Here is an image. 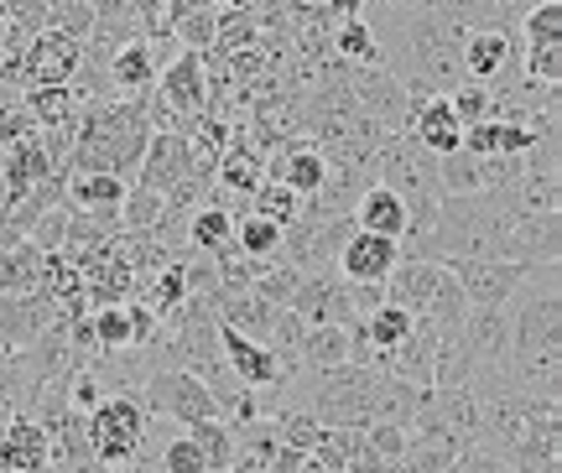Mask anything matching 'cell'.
Here are the masks:
<instances>
[{
    "label": "cell",
    "instance_id": "cell-18",
    "mask_svg": "<svg viewBox=\"0 0 562 473\" xmlns=\"http://www.w3.org/2000/svg\"><path fill=\"white\" fill-rule=\"evenodd\" d=\"M26 110L37 120L42 131H74L83 115V99L68 89V83H53V89H26Z\"/></svg>",
    "mask_w": 562,
    "mask_h": 473
},
{
    "label": "cell",
    "instance_id": "cell-29",
    "mask_svg": "<svg viewBox=\"0 0 562 473\" xmlns=\"http://www.w3.org/2000/svg\"><path fill=\"white\" fill-rule=\"evenodd\" d=\"M516 42H562V0H537L521 21H516Z\"/></svg>",
    "mask_w": 562,
    "mask_h": 473
},
{
    "label": "cell",
    "instance_id": "cell-3",
    "mask_svg": "<svg viewBox=\"0 0 562 473\" xmlns=\"http://www.w3.org/2000/svg\"><path fill=\"white\" fill-rule=\"evenodd\" d=\"M89 421V448H94V463L104 469H121L131 473L140 458V442H146V427H151V412L136 391H110L83 416Z\"/></svg>",
    "mask_w": 562,
    "mask_h": 473
},
{
    "label": "cell",
    "instance_id": "cell-11",
    "mask_svg": "<svg viewBox=\"0 0 562 473\" xmlns=\"http://www.w3.org/2000/svg\"><path fill=\"white\" fill-rule=\"evenodd\" d=\"M220 354L224 364H229V375L240 380L245 391H266L281 401V385H286V370L277 364V354L266 349V344H256L250 334H240V328H220Z\"/></svg>",
    "mask_w": 562,
    "mask_h": 473
},
{
    "label": "cell",
    "instance_id": "cell-16",
    "mask_svg": "<svg viewBox=\"0 0 562 473\" xmlns=\"http://www.w3.org/2000/svg\"><path fill=\"white\" fill-rule=\"evenodd\" d=\"M42 277H47V250H37L32 239H16V245L0 250V292H42Z\"/></svg>",
    "mask_w": 562,
    "mask_h": 473
},
{
    "label": "cell",
    "instance_id": "cell-33",
    "mask_svg": "<svg viewBox=\"0 0 562 473\" xmlns=\"http://www.w3.org/2000/svg\"><path fill=\"white\" fill-rule=\"evenodd\" d=\"M391 5H402V11H422L427 0H391Z\"/></svg>",
    "mask_w": 562,
    "mask_h": 473
},
{
    "label": "cell",
    "instance_id": "cell-6",
    "mask_svg": "<svg viewBox=\"0 0 562 473\" xmlns=\"http://www.w3.org/2000/svg\"><path fill=\"white\" fill-rule=\"evenodd\" d=\"M178 53V42L167 37V32H157V37H131L121 42L115 53H110V89L121 99H146L151 89H157L161 68H167V58Z\"/></svg>",
    "mask_w": 562,
    "mask_h": 473
},
{
    "label": "cell",
    "instance_id": "cell-20",
    "mask_svg": "<svg viewBox=\"0 0 562 473\" xmlns=\"http://www.w3.org/2000/svg\"><path fill=\"white\" fill-rule=\"evenodd\" d=\"M235 250L250 260H277L281 256V224L256 214V209L235 214Z\"/></svg>",
    "mask_w": 562,
    "mask_h": 473
},
{
    "label": "cell",
    "instance_id": "cell-10",
    "mask_svg": "<svg viewBox=\"0 0 562 473\" xmlns=\"http://www.w3.org/2000/svg\"><path fill=\"white\" fill-rule=\"evenodd\" d=\"M292 313L313 328V323H339V328H349L355 323V302H349V281L334 271V266H323V271H302L297 292H292V302H286Z\"/></svg>",
    "mask_w": 562,
    "mask_h": 473
},
{
    "label": "cell",
    "instance_id": "cell-13",
    "mask_svg": "<svg viewBox=\"0 0 562 473\" xmlns=\"http://www.w3.org/2000/svg\"><path fill=\"white\" fill-rule=\"evenodd\" d=\"M188 161H193V140H188V131H151V140H146V151H140L136 161V178L140 188H151V193H172L182 178H188Z\"/></svg>",
    "mask_w": 562,
    "mask_h": 473
},
{
    "label": "cell",
    "instance_id": "cell-23",
    "mask_svg": "<svg viewBox=\"0 0 562 473\" xmlns=\"http://www.w3.org/2000/svg\"><path fill=\"white\" fill-rule=\"evenodd\" d=\"M360 328H364V338H370V349L381 354V370H385V354L396 349L406 338V328H412V313H402L396 302H381L370 317H360Z\"/></svg>",
    "mask_w": 562,
    "mask_h": 473
},
{
    "label": "cell",
    "instance_id": "cell-31",
    "mask_svg": "<svg viewBox=\"0 0 562 473\" xmlns=\"http://www.w3.org/2000/svg\"><path fill=\"white\" fill-rule=\"evenodd\" d=\"M364 448L375 458H385V463H402L406 458V442H412V432L406 427H391V421H364Z\"/></svg>",
    "mask_w": 562,
    "mask_h": 473
},
{
    "label": "cell",
    "instance_id": "cell-1",
    "mask_svg": "<svg viewBox=\"0 0 562 473\" xmlns=\"http://www.w3.org/2000/svg\"><path fill=\"white\" fill-rule=\"evenodd\" d=\"M385 74H396L406 89L448 94L463 79V32L438 21L432 11H412L402 26V47H396Z\"/></svg>",
    "mask_w": 562,
    "mask_h": 473
},
{
    "label": "cell",
    "instance_id": "cell-7",
    "mask_svg": "<svg viewBox=\"0 0 562 473\" xmlns=\"http://www.w3.org/2000/svg\"><path fill=\"white\" fill-rule=\"evenodd\" d=\"M79 53L83 42L79 37H63L53 26H42L37 37L21 42L16 53V79H21V94L26 89H53V83H68L74 68H79Z\"/></svg>",
    "mask_w": 562,
    "mask_h": 473
},
{
    "label": "cell",
    "instance_id": "cell-21",
    "mask_svg": "<svg viewBox=\"0 0 562 473\" xmlns=\"http://www.w3.org/2000/svg\"><path fill=\"white\" fill-rule=\"evenodd\" d=\"M161 214H167V198L151 193V188H140V182H131V188H125V203H121V235H157Z\"/></svg>",
    "mask_w": 562,
    "mask_h": 473
},
{
    "label": "cell",
    "instance_id": "cell-24",
    "mask_svg": "<svg viewBox=\"0 0 562 473\" xmlns=\"http://www.w3.org/2000/svg\"><path fill=\"white\" fill-rule=\"evenodd\" d=\"M297 281H302L297 266L277 256V260H261V266H256V277H250V292L266 296L271 307H286V302H292V292H297Z\"/></svg>",
    "mask_w": 562,
    "mask_h": 473
},
{
    "label": "cell",
    "instance_id": "cell-34",
    "mask_svg": "<svg viewBox=\"0 0 562 473\" xmlns=\"http://www.w3.org/2000/svg\"><path fill=\"white\" fill-rule=\"evenodd\" d=\"M5 359H11V349H5V344H0V364H5Z\"/></svg>",
    "mask_w": 562,
    "mask_h": 473
},
{
    "label": "cell",
    "instance_id": "cell-27",
    "mask_svg": "<svg viewBox=\"0 0 562 473\" xmlns=\"http://www.w3.org/2000/svg\"><path fill=\"white\" fill-rule=\"evenodd\" d=\"M245 209H256V214H266V218H277L281 229L292 224V218H302V198L286 188V182H277V178H266L256 193H250V203Z\"/></svg>",
    "mask_w": 562,
    "mask_h": 473
},
{
    "label": "cell",
    "instance_id": "cell-12",
    "mask_svg": "<svg viewBox=\"0 0 562 473\" xmlns=\"http://www.w3.org/2000/svg\"><path fill=\"white\" fill-rule=\"evenodd\" d=\"M402 260V245L385 235H364V229H349V239L334 256V271H339L349 286H385V277L396 271Z\"/></svg>",
    "mask_w": 562,
    "mask_h": 473
},
{
    "label": "cell",
    "instance_id": "cell-9",
    "mask_svg": "<svg viewBox=\"0 0 562 473\" xmlns=\"http://www.w3.org/2000/svg\"><path fill=\"white\" fill-rule=\"evenodd\" d=\"M448 271H453V281H459V292L469 307H505V302L526 286V271H531V266L490 256V260H453Z\"/></svg>",
    "mask_w": 562,
    "mask_h": 473
},
{
    "label": "cell",
    "instance_id": "cell-14",
    "mask_svg": "<svg viewBox=\"0 0 562 473\" xmlns=\"http://www.w3.org/2000/svg\"><path fill=\"white\" fill-rule=\"evenodd\" d=\"M349 218H355V229H364V235H385L402 245L406 235V203L385 182H364V193L355 198V209H349Z\"/></svg>",
    "mask_w": 562,
    "mask_h": 473
},
{
    "label": "cell",
    "instance_id": "cell-22",
    "mask_svg": "<svg viewBox=\"0 0 562 473\" xmlns=\"http://www.w3.org/2000/svg\"><path fill=\"white\" fill-rule=\"evenodd\" d=\"M302 334H307V323H302L292 307H277L271 334H266V349L277 354V364L286 370V375H297V364H302Z\"/></svg>",
    "mask_w": 562,
    "mask_h": 473
},
{
    "label": "cell",
    "instance_id": "cell-25",
    "mask_svg": "<svg viewBox=\"0 0 562 473\" xmlns=\"http://www.w3.org/2000/svg\"><path fill=\"white\" fill-rule=\"evenodd\" d=\"M438 182L442 193H480L484 188V157H469V151H448L438 157Z\"/></svg>",
    "mask_w": 562,
    "mask_h": 473
},
{
    "label": "cell",
    "instance_id": "cell-5",
    "mask_svg": "<svg viewBox=\"0 0 562 473\" xmlns=\"http://www.w3.org/2000/svg\"><path fill=\"white\" fill-rule=\"evenodd\" d=\"M140 401H146V412L151 416H167V421H203V416H220V401L209 395L199 375H188V370H151V375L140 380Z\"/></svg>",
    "mask_w": 562,
    "mask_h": 473
},
{
    "label": "cell",
    "instance_id": "cell-4",
    "mask_svg": "<svg viewBox=\"0 0 562 473\" xmlns=\"http://www.w3.org/2000/svg\"><path fill=\"white\" fill-rule=\"evenodd\" d=\"M495 260H516V266H562V209L547 214H521L510 209L495 235Z\"/></svg>",
    "mask_w": 562,
    "mask_h": 473
},
{
    "label": "cell",
    "instance_id": "cell-2",
    "mask_svg": "<svg viewBox=\"0 0 562 473\" xmlns=\"http://www.w3.org/2000/svg\"><path fill=\"white\" fill-rule=\"evenodd\" d=\"M385 302H396L412 317L442 323V328H459L463 313H469L459 281L442 260H396V271L385 277Z\"/></svg>",
    "mask_w": 562,
    "mask_h": 473
},
{
    "label": "cell",
    "instance_id": "cell-17",
    "mask_svg": "<svg viewBox=\"0 0 562 473\" xmlns=\"http://www.w3.org/2000/svg\"><path fill=\"white\" fill-rule=\"evenodd\" d=\"M182 432H188V442L199 448L203 473H229V463H235V427H229L224 416H203V421H188Z\"/></svg>",
    "mask_w": 562,
    "mask_h": 473
},
{
    "label": "cell",
    "instance_id": "cell-30",
    "mask_svg": "<svg viewBox=\"0 0 562 473\" xmlns=\"http://www.w3.org/2000/svg\"><path fill=\"white\" fill-rule=\"evenodd\" d=\"M521 74L531 83H562V42H531V47H521Z\"/></svg>",
    "mask_w": 562,
    "mask_h": 473
},
{
    "label": "cell",
    "instance_id": "cell-15",
    "mask_svg": "<svg viewBox=\"0 0 562 473\" xmlns=\"http://www.w3.org/2000/svg\"><path fill=\"white\" fill-rule=\"evenodd\" d=\"M125 188L131 182L115 178V172H68L63 178V203L83 209V214H115L125 203Z\"/></svg>",
    "mask_w": 562,
    "mask_h": 473
},
{
    "label": "cell",
    "instance_id": "cell-32",
    "mask_svg": "<svg viewBox=\"0 0 562 473\" xmlns=\"http://www.w3.org/2000/svg\"><path fill=\"white\" fill-rule=\"evenodd\" d=\"M328 5H334V16H360L370 0H328Z\"/></svg>",
    "mask_w": 562,
    "mask_h": 473
},
{
    "label": "cell",
    "instance_id": "cell-8",
    "mask_svg": "<svg viewBox=\"0 0 562 473\" xmlns=\"http://www.w3.org/2000/svg\"><path fill=\"white\" fill-rule=\"evenodd\" d=\"M151 94L172 110V115L188 125V120H199L203 110H209V63H203V53H193V47H178L172 58H167V68H161V79Z\"/></svg>",
    "mask_w": 562,
    "mask_h": 473
},
{
    "label": "cell",
    "instance_id": "cell-26",
    "mask_svg": "<svg viewBox=\"0 0 562 473\" xmlns=\"http://www.w3.org/2000/svg\"><path fill=\"white\" fill-rule=\"evenodd\" d=\"M448 110L459 115V125H480V120H495V94H490V83L459 79L448 89Z\"/></svg>",
    "mask_w": 562,
    "mask_h": 473
},
{
    "label": "cell",
    "instance_id": "cell-19",
    "mask_svg": "<svg viewBox=\"0 0 562 473\" xmlns=\"http://www.w3.org/2000/svg\"><path fill=\"white\" fill-rule=\"evenodd\" d=\"M334 364H349V328H339V323H313V328L302 334L297 370H334Z\"/></svg>",
    "mask_w": 562,
    "mask_h": 473
},
{
    "label": "cell",
    "instance_id": "cell-28",
    "mask_svg": "<svg viewBox=\"0 0 562 473\" xmlns=\"http://www.w3.org/2000/svg\"><path fill=\"white\" fill-rule=\"evenodd\" d=\"M422 11H432L438 21L459 26V32H474V26H495V0H427Z\"/></svg>",
    "mask_w": 562,
    "mask_h": 473
}]
</instances>
